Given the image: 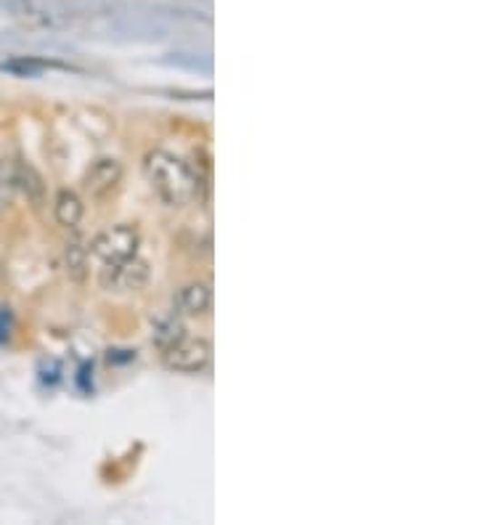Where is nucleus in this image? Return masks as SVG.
Here are the masks:
<instances>
[{"mask_svg":"<svg viewBox=\"0 0 477 525\" xmlns=\"http://www.w3.org/2000/svg\"><path fill=\"white\" fill-rule=\"evenodd\" d=\"M162 364L178 374H202L213 367V342L202 338H184L162 350Z\"/></svg>","mask_w":477,"mask_h":525,"instance_id":"7ed1b4c3","label":"nucleus"},{"mask_svg":"<svg viewBox=\"0 0 477 525\" xmlns=\"http://www.w3.org/2000/svg\"><path fill=\"white\" fill-rule=\"evenodd\" d=\"M138 245H141L138 228L130 223H117V226L98 231L88 247H91V255L98 257L101 263H117V260L138 255Z\"/></svg>","mask_w":477,"mask_h":525,"instance_id":"f03ea898","label":"nucleus"},{"mask_svg":"<svg viewBox=\"0 0 477 525\" xmlns=\"http://www.w3.org/2000/svg\"><path fill=\"white\" fill-rule=\"evenodd\" d=\"M64 271L77 284H83L88 278V271H91V247L77 234L64 245Z\"/></svg>","mask_w":477,"mask_h":525,"instance_id":"0eeeda50","label":"nucleus"},{"mask_svg":"<svg viewBox=\"0 0 477 525\" xmlns=\"http://www.w3.org/2000/svg\"><path fill=\"white\" fill-rule=\"evenodd\" d=\"M16 191L27 197L32 207L45 205V181L30 162H16Z\"/></svg>","mask_w":477,"mask_h":525,"instance_id":"1a4fd4ad","label":"nucleus"},{"mask_svg":"<svg viewBox=\"0 0 477 525\" xmlns=\"http://www.w3.org/2000/svg\"><path fill=\"white\" fill-rule=\"evenodd\" d=\"M120 184H123V165L114 156L95 159L83 176V188L91 199H106L120 188Z\"/></svg>","mask_w":477,"mask_h":525,"instance_id":"39448f33","label":"nucleus"},{"mask_svg":"<svg viewBox=\"0 0 477 525\" xmlns=\"http://www.w3.org/2000/svg\"><path fill=\"white\" fill-rule=\"evenodd\" d=\"M144 173L152 188L157 191L159 199L170 207H186L199 199L202 178L181 156L170 155L164 149H154L144 159Z\"/></svg>","mask_w":477,"mask_h":525,"instance_id":"f257e3e1","label":"nucleus"},{"mask_svg":"<svg viewBox=\"0 0 477 525\" xmlns=\"http://www.w3.org/2000/svg\"><path fill=\"white\" fill-rule=\"evenodd\" d=\"M54 216L59 220V226L75 231L80 226V220L85 216V202L77 191H69V188H62L56 194V202H54Z\"/></svg>","mask_w":477,"mask_h":525,"instance_id":"6e6552de","label":"nucleus"},{"mask_svg":"<svg viewBox=\"0 0 477 525\" xmlns=\"http://www.w3.org/2000/svg\"><path fill=\"white\" fill-rule=\"evenodd\" d=\"M14 191H16V162L0 159V210L11 202Z\"/></svg>","mask_w":477,"mask_h":525,"instance_id":"9b49d317","label":"nucleus"},{"mask_svg":"<svg viewBox=\"0 0 477 525\" xmlns=\"http://www.w3.org/2000/svg\"><path fill=\"white\" fill-rule=\"evenodd\" d=\"M149 274H152L149 263L141 260L138 255H133V257L117 260V263H104L98 281L109 292H138V289L146 287Z\"/></svg>","mask_w":477,"mask_h":525,"instance_id":"20e7f679","label":"nucleus"},{"mask_svg":"<svg viewBox=\"0 0 477 525\" xmlns=\"http://www.w3.org/2000/svg\"><path fill=\"white\" fill-rule=\"evenodd\" d=\"M184 338H186V327H184V321H181L178 313L164 316V318H157V321H154L152 340H154V345H157L159 350H167L170 345H175V342L184 340Z\"/></svg>","mask_w":477,"mask_h":525,"instance_id":"9d476101","label":"nucleus"},{"mask_svg":"<svg viewBox=\"0 0 477 525\" xmlns=\"http://www.w3.org/2000/svg\"><path fill=\"white\" fill-rule=\"evenodd\" d=\"M210 310H213V287H210V281H191L186 287H181L173 313L186 316V318H199V316H207Z\"/></svg>","mask_w":477,"mask_h":525,"instance_id":"423d86ee","label":"nucleus"}]
</instances>
